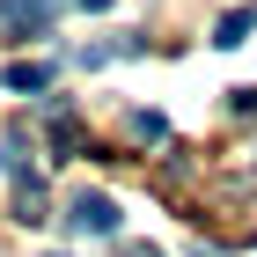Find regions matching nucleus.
<instances>
[{
	"label": "nucleus",
	"mask_w": 257,
	"mask_h": 257,
	"mask_svg": "<svg viewBox=\"0 0 257 257\" xmlns=\"http://www.w3.org/2000/svg\"><path fill=\"white\" fill-rule=\"evenodd\" d=\"M52 15H59V0H0V37L8 44H30L52 30Z\"/></svg>",
	"instance_id": "f257e3e1"
},
{
	"label": "nucleus",
	"mask_w": 257,
	"mask_h": 257,
	"mask_svg": "<svg viewBox=\"0 0 257 257\" xmlns=\"http://www.w3.org/2000/svg\"><path fill=\"white\" fill-rule=\"evenodd\" d=\"M66 228L74 235H118V198L110 191H74L66 198Z\"/></svg>",
	"instance_id": "f03ea898"
},
{
	"label": "nucleus",
	"mask_w": 257,
	"mask_h": 257,
	"mask_svg": "<svg viewBox=\"0 0 257 257\" xmlns=\"http://www.w3.org/2000/svg\"><path fill=\"white\" fill-rule=\"evenodd\" d=\"M0 81H8L15 96H37V88H52V66H44V59H15V66H8Z\"/></svg>",
	"instance_id": "7ed1b4c3"
},
{
	"label": "nucleus",
	"mask_w": 257,
	"mask_h": 257,
	"mask_svg": "<svg viewBox=\"0 0 257 257\" xmlns=\"http://www.w3.org/2000/svg\"><path fill=\"white\" fill-rule=\"evenodd\" d=\"M250 30H257V8H235V15H220V22H213V44H220V52H235Z\"/></svg>",
	"instance_id": "20e7f679"
},
{
	"label": "nucleus",
	"mask_w": 257,
	"mask_h": 257,
	"mask_svg": "<svg viewBox=\"0 0 257 257\" xmlns=\"http://www.w3.org/2000/svg\"><path fill=\"white\" fill-rule=\"evenodd\" d=\"M15 220H22V228L44 220V191H37V184H15Z\"/></svg>",
	"instance_id": "39448f33"
},
{
	"label": "nucleus",
	"mask_w": 257,
	"mask_h": 257,
	"mask_svg": "<svg viewBox=\"0 0 257 257\" xmlns=\"http://www.w3.org/2000/svg\"><path fill=\"white\" fill-rule=\"evenodd\" d=\"M162 133H169V125H162V110H133V140H147V147H155Z\"/></svg>",
	"instance_id": "423d86ee"
},
{
	"label": "nucleus",
	"mask_w": 257,
	"mask_h": 257,
	"mask_svg": "<svg viewBox=\"0 0 257 257\" xmlns=\"http://www.w3.org/2000/svg\"><path fill=\"white\" fill-rule=\"evenodd\" d=\"M228 110H235V118H257V88H235V96H228Z\"/></svg>",
	"instance_id": "0eeeda50"
},
{
	"label": "nucleus",
	"mask_w": 257,
	"mask_h": 257,
	"mask_svg": "<svg viewBox=\"0 0 257 257\" xmlns=\"http://www.w3.org/2000/svg\"><path fill=\"white\" fill-rule=\"evenodd\" d=\"M118 257H155V242H125V250Z\"/></svg>",
	"instance_id": "6e6552de"
},
{
	"label": "nucleus",
	"mask_w": 257,
	"mask_h": 257,
	"mask_svg": "<svg viewBox=\"0 0 257 257\" xmlns=\"http://www.w3.org/2000/svg\"><path fill=\"white\" fill-rule=\"evenodd\" d=\"M74 8H88V15H103V8H110V0H74Z\"/></svg>",
	"instance_id": "1a4fd4ad"
},
{
	"label": "nucleus",
	"mask_w": 257,
	"mask_h": 257,
	"mask_svg": "<svg viewBox=\"0 0 257 257\" xmlns=\"http://www.w3.org/2000/svg\"><path fill=\"white\" fill-rule=\"evenodd\" d=\"M52 257H66V250H52Z\"/></svg>",
	"instance_id": "9d476101"
}]
</instances>
